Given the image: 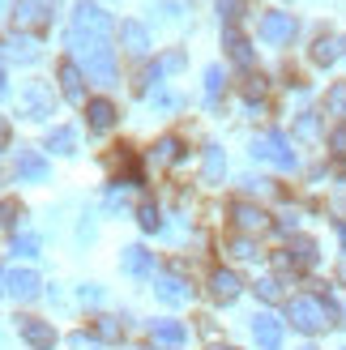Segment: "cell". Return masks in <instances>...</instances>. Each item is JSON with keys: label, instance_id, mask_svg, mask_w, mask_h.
Segmentation results:
<instances>
[{"label": "cell", "instance_id": "26", "mask_svg": "<svg viewBox=\"0 0 346 350\" xmlns=\"http://www.w3.org/2000/svg\"><path fill=\"white\" fill-rule=\"evenodd\" d=\"M137 222H142V231H159L163 226V214L154 201H142V209H137Z\"/></svg>", "mask_w": 346, "mask_h": 350}, {"label": "cell", "instance_id": "14", "mask_svg": "<svg viewBox=\"0 0 346 350\" xmlns=\"http://www.w3.org/2000/svg\"><path fill=\"white\" fill-rule=\"evenodd\" d=\"M150 338H154V346H163V350H180L188 342V329L180 321H150Z\"/></svg>", "mask_w": 346, "mask_h": 350}, {"label": "cell", "instance_id": "31", "mask_svg": "<svg viewBox=\"0 0 346 350\" xmlns=\"http://www.w3.org/2000/svg\"><path fill=\"white\" fill-rule=\"evenodd\" d=\"M312 60H317V64H334V60H338V39H317Z\"/></svg>", "mask_w": 346, "mask_h": 350}, {"label": "cell", "instance_id": "24", "mask_svg": "<svg viewBox=\"0 0 346 350\" xmlns=\"http://www.w3.org/2000/svg\"><path fill=\"white\" fill-rule=\"evenodd\" d=\"M146 103H150L154 111H176V107H180V94L163 90V85H150V90H146Z\"/></svg>", "mask_w": 346, "mask_h": 350}, {"label": "cell", "instance_id": "15", "mask_svg": "<svg viewBox=\"0 0 346 350\" xmlns=\"http://www.w3.org/2000/svg\"><path fill=\"white\" fill-rule=\"evenodd\" d=\"M231 218H235L239 231H265V226H269V214H265L261 205H248V201H235L231 205Z\"/></svg>", "mask_w": 346, "mask_h": 350}, {"label": "cell", "instance_id": "20", "mask_svg": "<svg viewBox=\"0 0 346 350\" xmlns=\"http://www.w3.org/2000/svg\"><path fill=\"white\" fill-rule=\"evenodd\" d=\"M222 47H227V56L239 64V68H252V47H248V39L239 34L235 26L231 30H222Z\"/></svg>", "mask_w": 346, "mask_h": 350}, {"label": "cell", "instance_id": "18", "mask_svg": "<svg viewBox=\"0 0 346 350\" xmlns=\"http://www.w3.org/2000/svg\"><path fill=\"white\" fill-rule=\"evenodd\" d=\"M85 124H90V133H107L116 124V107L107 98H90L85 103Z\"/></svg>", "mask_w": 346, "mask_h": 350}, {"label": "cell", "instance_id": "5", "mask_svg": "<svg viewBox=\"0 0 346 350\" xmlns=\"http://www.w3.org/2000/svg\"><path fill=\"white\" fill-rule=\"evenodd\" d=\"M77 60L85 64V73H90L98 85H116V51H111V43L85 47V51H77Z\"/></svg>", "mask_w": 346, "mask_h": 350}, {"label": "cell", "instance_id": "44", "mask_svg": "<svg viewBox=\"0 0 346 350\" xmlns=\"http://www.w3.org/2000/svg\"><path fill=\"white\" fill-rule=\"evenodd\" d=\"M0 291H9V278H5V269H0Z\"/></svg>", "mask_w": 346, "mask_h": 350}, {"label": "cell", "instance_id": "27", "mask_svg": "<svg viewBox=\"0 0 346 350\" xmlns=\"http://www.w3.org/2000/svg\"><path fill=\"white\" fill-rule=\"evenodd\" d=\"M154 159H159V163H176V159H180V137H159Z\"/></svg>", "mask_w": 346, "mask_h": 350}, {"label": "cell", "instance_id": "12", "mask_svg": "<svg viewBox=\"0 0 346 350\" xmlns=\"http://www.w3.org/2000/svg\"><path fill=\"white\" fill-rule=\"evenodd\" d=\"M56 77H60V94H64L68 103H77V107H85V85H81V68H77L73 60H60Z\"/></svg>", "mask_w": 346, "mask_h": 350}, {"label": "cell", "instance_id": "30", "mask_svg": "<svg viewBox=\"0 0 346 350\" xmlns=\"http://www.w3.org/2000/svg\"><path fill=\"white\" fill-rule=\"evenodd\" d=\"M222 81H227V77H222V68H218V64H210V68H205V98H210V103H218V94H222Z\"/></svg>", "mask_w": 346, "mask_h": 350}, {"label": "cell", "instance_id": "32", "mask_svg": "<svg viewBox=\"0 0 346 350\" xmlns=\"http://www.w3.org/2000/svg\"><path fill=\"white\" fill-rule=\"evenodd\" d=\"M13 252L17 256H39V235H30V231L13 235Z\"/></svg>", "mask_w": 346, "mask_h": 350}, {"label": "cell", "instance_id": "11", "mask_svg": "<svg viewBox=\"0 0 346 350\" xmlns=\"http://www.w3.org/2000/svg\"><path fill=\"white\" fill-rule=\"evenodd\" d=\"M256 30H261L265 43H291V34H295V17H291V13H265Z\"/></svg>", "mask_w": 346, "mask_h": 350}, {"label": "cell", "instance_id": "17", "mask_svg": "<svg viewBox=\"0 0 346 350\" xmlns=\"http://www.w3.org/2000/svg\"><path fill=\"white\" fill-rule=\"evenodd\" d=\"M120 43H124L129 56L142 60L146 51H150V30H146L142 22H120Z\"/></svg>", "mask_w": 346, "mask_h": 350}, {"label": "cell", "instance_id": "9", "mask_svg": "<svg viewBox=\"0 0 346 350\" xmlns=\"http://www.w3.org/2000/svg\"><path fill=\"white\" fill-rule=\"evenodd\" d=\"M154 295H159L167 308H180V304L193 299V286H188L184 278H176V273H159L154 278Z\"/></svg>", "mask_w": 346, "mask_h": 350}, {"label": "cell", "instance_id": "39", "mask_svg": "<svg viewBox=\"0 0 346 350\" xmlns=\"http://www.w3.org/2000/svg\"><path fill=\"white\" fill-rule=\"evenodd\" d=\"M17 218V201H0V226Z\"/></svg>", "mask_w": 346, "mask_h": 350}, {"label": "cell", "instance_id": "35", "mask_svg": "<svg viewBox=\"0 0 346 350\" xmlns=\"http://www.w3.org/2000/svg\"><path fill=\"white\" fill-rule=\"evenodd\" d=\"M256 295H261V299H278V295H282V286H278V278H261V282H256Z\"/></svg>", "mask_w": 346, "mask_h": 350}, {"label": "cell", "instance_id": "45", "mask_svg": "<svg viewBox=\"0 0 346 350\" xmlns=\"http://www.w3.org/2000/svg\"><path fill=\"white\" fill-rule=\"evenodd\" d=\"M9 5H13V0H0V13H5V9H9Z\"/></svg>", "mask_w": 346, "mask_h": 350}, {"label": "cell", "instance_id": "41", "mask_svg": "<svg viewBox=\"0 0 346 350\" xmlns=\"http://www.w3.org/2000/svg\"><path fill=\"white\" fill-rule=\"evenodd\" d=\"M330 146H334V154H346V129H338V133L330 137Z\"/></svg>", "mask_w": 346, "mask_h": 350}, {"label": "cell", "instance_id": "22", "mask_svg": "<svg viewBox=\"0 0 346 350\" xmlns=\"http://www.w3.org/2000/svg\"><path fill=\"white\" fill-rule=\"evenodd\" d=\"M47 150H56V154H77V133H73V129H47Z\"/></svg>", "mask_w": 346, "mask_h": 350}, {"label": "cell", "instance_id": "10", "mask_svg": "<svg viewBox=\"0 0 346 350\" xmlns=\"http://www.w3.org/2000/svg\"><path fill=\"white\" fill-rule=\"evenodd\" d=\"M252 338H256V346H261V350H278V342H282V321L274 317V312H256V317H252Z\"/></svg>", "mask_w": 346, "mask_h": 350}, {"label": "cell", "instance_id": "28", "mask_svg": "<svg viewBox=\"0 0 346 350\" xmlns=\"http://www.w3.org/2000/svg\"><path fill=\"white\" fill-rule=\"evenodd\" d=\"M214 5H218V17L227 22V30L239 22V17H244V0H214Z\"/></svg>", "mask_w": 346, "mask_h": 350}, {"label": "cell", "instance_id": "4", "mask_svg": "<svg viewBox=\"0 0 346 350\" xmlns=\"http://www.w3.org/2000/svg\"><path fill=\"white\" fill-rule=\"evenodd\" d=\"M248 154H252L256 163H274L278 171H295V150H291V142H287L282 133H265V137H256Z\"/></svg>", "mask_w": 346, "mask_h": 350}, {"label": "cell", "instance_id": "46", "mask_svg": "<svg viewBox=\"0 0 346 350\" xmlns=\"http://www.w3.org/2000/svg\"><path fill=\"white\" fill-rule=\"evenodd\" d=\"M210 350H235V346H210Z\"/></svg>", "mask_w": 346, "mask_h": 350}, {"label": "cell", "instance_id": "13", "mask_svg": "<svg viewBox=\"0 0 346 350\" xmlns=\"http://www.w3.org/2000/svg\"><path fill=\"white\" fill-rule=\"evenodd\" d=\"M239 291H244V282H239L235 269H214V273H210V295H214L218 304H235Z\"/></svg>", "mask_w": 346, "mask_h": 350}, {"label": "cell", "instance_id": "42", "mask_svg": "<svg viewBox=\"0 0 346 350\" xmlns=\"http://www.w3.org/2000/svg\"><path fill=\"white\" fill-rule=\"evenodd\" d=\"M9 137H13V129H9V120L0 116V150H9Z\"/></svg>", "mask_w": 346, "mask_h": 350}, {"label": "cell", "instance_id": "6", "mask_svg": "<svg viewBox=\"0 0 346 350\" xmlns=\"http://www.w3.org/2000/svg\"><path fill=\"white\" fill-rule=\"evenodd\" d=\"M51 9H56V0H17L13 26L17 30H43V26H51Z\"/></svg>", "mask_w": 346, "mask_h": 350}, {"label": "cell", "instance_id": "2", "mask_svg": "<svg viewBox=\"0 0 346 350\" xmlns=\"http://www.w3.org/2000/svg\"><path fill=\"white\" fill-rule=\"evenodd\" d=\"M51 111H56V94H51L47 81H26L22 90H17V116L22 120H47Z\"/></svg>", "mask_w": 346, "mask_h": 350}, {"label": "cell", "instance_id": "7", "mask_svg": "<svg viewBox=\"0 0 346 350\" xmlns=\"http://www.w3.org/2000/svg\"><path fill=\"white\" fill-rule=\"evenodd\" d=\"M17 334H22V342H26L30 350H51V346H56V329H51L47 321L17 317Z\"/></svg>", "mask_w": 346, "mask_h": 350}, {"label": "cell", "instance_id": "43", "mask_svg": "<svg viewBox=\"0 0 346 350\" xmlns=\"http://www.w3.org/2000/svg\"><path fill=\"white\" fill-rule=\"evenodd\" d=\"M9 94V85H5V73H0V98H5Z\"/></svg>", "mask_w": 346, "mask_h": 350}, {"label": "cell", "instance_id": "29", "mask_svg": "<svg viewBox=\"0 0 346 350\" xmlns=\"http://www.w3.org/2000/svg\"><path fill=\"white\" fill-rule=\"evenodd\" d=\"M94 338L98 342H120V321L116 317H98L94 321Z\"/></svg>", "mask_w": 346, "mask_h": 350}, {"label": "cell", "instance_id": "37", "mask_svg": "<svg viewBox=\"0 0 346 350\" xmlns=\"http://www.w3.org/2000/svg\"><path fill=\"white\" fill-rule=\"evenodd\" d=\"M163 73H176V68H184V56H180V51H171V56H163Z\"/></svg>", "mask_w": 346, "mask_h": 350}, {"label": "cell", "instance_id": "33", "mask_svg": "<svg viewBox=\"0 0 346 350\" xmlns=\"http://www.w3.org/2000/svg\"><path fill=\"white\" fill-rule=\"evenodd\" d=\"M325 107H330L334 116H346V81H338L330 94H325Z\"/></svg>", "mask_w": 346, "mask_h": 350}, {"label": "cell", "instance_id": "25", "mask_svg": "<svg viewBox=\"0 0 346 350\" xmlns=\"http://www.w3.org/2000/svg\"><path fill=\"white\" fill-rule=\"evenodd\" d=\"M291 256H295V265H300V269H312V265H317V243H312V239H295Z\"/></svg>", "mask_w": 346, "mask_h": 350}, {"label": "cell", "instance_id": "1", "mask_svg": "<svg viewBox=\"0 0 346 350\" xmlns=\"http://www.w3.org/2000/svg\"><path fill=\"white\" fill-rule=\"evenodd\" d=\"M111 34H116V22L107 17V9H98V5H77L64 39H68V47H73V56H77V51L94 47V43H111Z\"/></svg>", "mask_w": 346, "mask_h": 350}, {"label": "cell", "instance_id": "34", "mask_svg": "<svg viewBox=\"0 0 346 350\" xmlns=\"http://www.w3.org/2000/svg\"><path fill=\"white\" fill-rule=\"evenodd\" d=\"M68 350H98V338L77 329V334H68Z\"/></svg>", "mask_w": 346, "mask_h": 350}, {"label": "cell", "instance_id": "16", "mask_svg": "<svg viewBox=\"0 0 346 350\" xmlns=\"http://www.w3.org/2000/svg\"><path fill=\"white\" fill-rule=\"evenodd\" d=\"M39 273L34 269H17V273H9V295L17 304H30V299H39Z\"/></svg>", "mask_w": 346, "mask_h": 350}, {"label": "cell", "instance_id": "36", "mask_svg": "<svg viewBox=\"0 0 346 350\" xmlns=\"http://www.w3.org/2000/svg\"><path fill=\"white\" fill-rule=\"evenodd\" d=\"M231 252H235L239 260H252V256H256V248H252L248 239H235V243H231Z\"/></svg>", "mask_w": 346, "mask_h": 350}, {"label": "cell", "instance_id": "38", "mask_svg": "<svg viewBox=\"0 0 346 350\" xmlns=\"http://www.w3.org/2000/svg\"><path fill=\"white\" fill-rule=\"evenodd\" d=\"M77 295H81V304H98V299H103V291H98L94 282H85V286H81Z\"/></svg>", "mask_w": 346, "mask_h": 350}, {"label": "cell", "instance_id": "3", "mask_svg": "<svg viewBox=\"0 0 346 350\" xmlns=\"http://www.w3.org/2000/svg\"><path fill=\"white\" fill-rule=\"evenodd\" d=\"M291 325H295L300 334H321V329L330 325V304L317 299V295H300V299H291Z\"/></svg>", "mask_w": 346, "mask_h": 350}, {"label": "cell", "instance_id": "8", "mask_svg": "<svg viewBox=\"0 0 346 350\" xmlns=\"http://www.w3.org/2000/svg\"><path fill=\"white\" fill-rule=\"evenodd\" d=\"M47 175H51V163L43 159L39 150H30V146L17 150V180H26V184H43Z\"/></svg>", "mask_w": 346, "mask_h": 350}, {"label": "cell", "instance_id": "21", "mask_svg": "<svg viewBox=\"0 0 346 350\" xmlns=\"http://www.w3.org/2000/svg\"><path fill=\"white\" fill-rule=\"evenodd\" d=\"M124 273H133V278H150V273H154V265H150V252L142 248V243H133V248H124Z\"/></svg>", "mask_w": 346, "mask_h": 350}, {"label": "cell", "instance_id": "40", "mask_svg": "<svg viewBox=\"0 0 346 350\" xmlns=\"http://www.w3.org/2000/svg\"><path fill=\"white\" fill-rule=\"evenodd\" d=\"M317 133V120H312V111H308L304 120H300V137H312Z\"/></svg>", "mask_w": 346, "mask_h": 350}, {"label": "cell", "instance_id": "23", "mask_svg": "<svg viewBox=\"0 0 346 350\" xmlns=\"http://www.w3.org/2000/svg\"><path fill=\"white\" fill-rule=\"evenodd\" d=\"M9 56L13 60H22V64H34L39 60V43L26 39V34H13V47H9Z\"/></svg>", "mask_w": 346, "mask_h": 350}, {"label": "cell", "instance_id": "19", "mask_svg": "<svg viewBox=\"0 0 346 350\" xmlns=\"http://www.w3.org/2000/svg\"><path fill=\"white\" fill-rule=\"evenodd\" d=\"M222 175H227V154H222V146H205V154H201V180L205 184H218Z\"/></svg>", "mask_w": 346, "mask_h": 350}]
</instances>
